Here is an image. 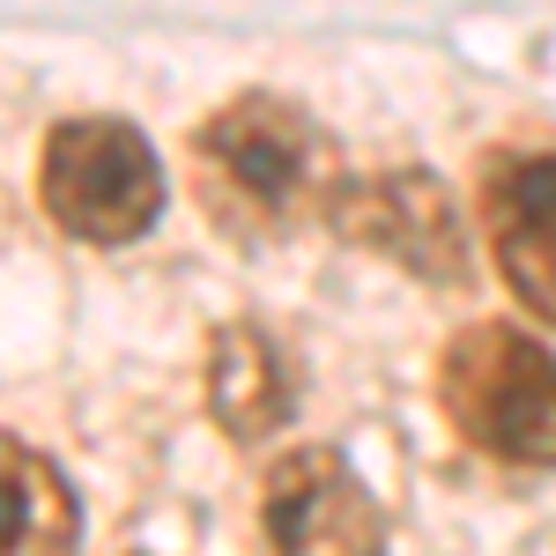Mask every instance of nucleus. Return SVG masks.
<instances>
[{
    "instance_id": "nucleus-8",
    "label": "nucleus",
    "mask_w": 556,
    "mask_h": 556,
    "mask_svg": "<svg viewBox=\"0 0 556 556\" xmlns=\"http://www.w3.org/2000/svg\"><path fill=\"white\" fill-rule=\"evenodd\" d=\"M208 408L230 438H267L290 416V371L260 327H223L208 349Z\"/></svg>"
},
{
    "instance_id": "nucleus-5",
    "label": "nucleus",
    "mask_w": 556,
    "mask_h": 556,
    "mask_svg": "<svg viewBox=\"0 0 556 556\" xmlns=\"http://www.w3.org/2000/svg\"><path fill=\"white\" fill-rule=\"evenodd\" d=\"M482 223L513 298L556 319V156H505L482 178Z\"/></svg>"
},
{
    "instance_id": "nucleus-7",
    "label": "nucleus",
    "mask_w": 556,
    "mask_h": 556,
    "mask_svg": "<svg viewBox=\"0 0 556 556\" xmlns=\"http://www.w3.org/2000/svg\"><path fill=\"white\" fill-rule=\"evenodd\" d=\"M83 513L67 475L38 445L0 430V556H75Z\"/></svg>"
},
{
    "instance_id": "nucleus-2",
    "label": "nucleus",
    "mask_w": 556,
    "mask_h": 556,
    "mask_svg": "<svg viewBox=\"0 0 556 556\" xmlns=\"http://www.w3.org/2000/svg\"><path fill=\"white\" fill-rule=\"evenodd\" d=\"M438 401L475 453L556 468V356L505 319L460 327L438 356Z\"/></svg>"
},
{
    "instance_id": "nucleus-1",
    "label": "nucleus",
    "mask_w": 556,
    "mask_h": 556,
    "mask_svg": "<svg viewBox=\"0 0 556 556\" xmlns=\"http://www.w3.org/2000/svg\"><path fill=\"white\" fill-rule=\"evenodd\" d=\"M193 172L230 230H290L334 201V141L290 97H238L193 134Z\"/></svg>"
},
{
    "instance_id": "nucleus-4",
    "label": "nucleus",
    "mask_w": 556,
    "mask_h": 556,
    "mask_svg": "<svg viewBox=\"0 0 556 556\" xmlns=\"http://www.w3.org/2000/svg\"><path fill=\"white\" fill-rule=\"evenodd\" d=\"M275 556H386V519L334 445H298L260 482Z\"/></svg>"
},
{
    "instance_id": "nucleus-3",
    "label": "nucleus",
    "mask_w": 556,
    "mask_h": 556,
    "mask_svg": "<svg viewBox=\"0 0 556 556\" xmlns=\"http://www.w3.org/2000/svg\"><path fill=\"white\" fill-rule=\"evenodd\" d=\"M45 208L83 245H134L164 215V164L127 119H67L45 141Z\"/></svg>"
},
{
    "instance_id": "nucleus-6",
    "label": "nucleus",
    "mask_w": 556,
    "mask_h": 556,
    "mask_svg": "<svg viewBox=\"0 0 556 556\" xmlns=\"http://www.w3.org/2000/svg\"><path fill=\"white\" fill-rule=\"evenodd\" d=\"M334 223H342L349 238H364V245H379V253L424 267V275H445V282H460V267H468V260H460V223L445 208V193L416 172L342 193Z\"/></svg>"
}]
</instances>
